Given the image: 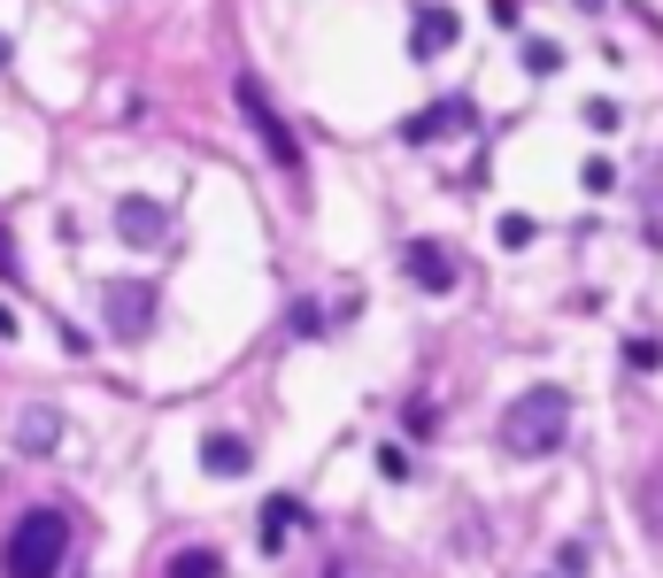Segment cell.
I'll return each instance as SVG.
<instances>
[{
    "label": "cell",
    "instance_id": "6da1fadb",
    "mask_svg": "<svg viewBox=\"0 0 663 578\" xmlns=\"http://www.w3.org/2000/svg\"><path fill=\"white\" fill-rule=\"evenodd\" d=\"M563 432H571V393L563 386H525L510 409H502V448L510 455H555L563 448Z\"/></svg>",
    "mask_w": 663,
    "mask_h": 578
},
{
    "label": "cell",
    "instance_id": "7a4b0ae2",
    "mask_svg": "<svg viewBox=\"0 0 663 578\" xmlns=\"http://www.w3.org/2000/svg\"><path fill=\"white\" fill-rule=\"evenodd\" d=\"M62 555H70V517L62 510H32L9 532V548H0V570H9V578H54Z\"/></svg>",
    "mask_w": 663,
    "mask_h": 578
},
{
    "label": "cell",
    "instance_id": "3957f363",
    "mask_svg": "<svg viewBox=\"0 0 663 578\" xmlns=\"http://www.w3.org/2000/svg\"><path fill=\"white\" fill-rule=\"evenodd\" d=\"M232 109L247 116V131L263 139V154L278 162V171H301V139H293V124L271 109V93L255 86V77H239V86H232Z\"/></svg>",
    "mask_w": 663,
    "mask_h": 578
},
{
    "label": "cell",
    "instance_id": "277c9868",
    "mask_svg": "<svg viewBox=\"0 0 663 578\" xmlns=\"http://www.w3.org/2000/svg\"><path fill=\"white\" fill-rule=\"evenodd\" d=\"M154 309H162V293H154L147 278H109V286H101V316H109L116 340H147V332H154Z\"/></svg>",
    "mask_w": 663,
    "mask_h": 578
},
{
    "label": "cell",
    "instance_id": "5b68a950",
    "mask_svg": "<svg viewBox=\"0 0 663 578\" xmlns=\"http://www.w3.org/2000/svg\"><path fill=\"white\" fill-rule=\"evenodd\" d=\"M116 239H124V247H162V239H171V216H162V201L124 193V201H116Z\"/></svg>",
    "mask_w": 663,
    "mask_h": 578
},
{
    "label": "cell",
    "instance_id": "8992f818",
    "mask_svg": "<svg viewBox=\"0 0 663 578\" xmlns=\"http://www.w3.org/2000/svg\"><path fill=\"white\" fill-rule=\"evenodd\" d=\"M455 39H463V16L440 9V0H433V9H417V24H409V54H417V62H440Z\"/></svg>",
    "mask_w": 663,
    "mask_h": 578
},
{
    "label": "cell",
    "instance_id": "52a82bcc",
    "mask_svg": "<svg viewBox=\"0 0 663 578\" xmlns=\"http://www.w3.org/2000/svg\"><path fill=\"white\" fill-rule=\"evenodd\" d=\"M401 271L417 278L425 293H455V255H448L440 239H409V247H401Z\"/></svg>",
    "mask_w": 663,
    "mask_h": 578
},
{
    "label": "cell",
    "instance_id": "ba28073f",
    "mask_svg": "<svg viewBox=\"0 0 663 578\" xmlns=\"http://www.w3.org/2000/svg\"><path fill=\"white\" fill-rule=\"evenodd\" d=\"M478 124V109H471V93H448L440 109H425V116H409V147H433V139H448V131H471Z\"/></svg>",
    "mask_w": 663,
    "mask_h": 578
},
{
    "label": "cell",
    "instance_id": "9c48e42d",
    "mask_svg": "<svg viewBox=\"0 0 663 578\" xmlns=\"http://www.w3.org/2000/svg\"><path fill=\"white\" fill-rule=\"evenodd\" d=\"M201 470L209 478H247V470H255V448H247L239 432H209L201 440Z\"/></svg>",
    "mask_w": 663,
    "mask_h": 578
},
{
    "label": "cell",
    "instance_id": "30bf717a",
    "mask_svg": "<svg viewBox=\"0 0 663 578\" xmlns=\"http://www.w3.org/2000/svg\"><path fill=\"white\" fill-rule=\"evenodd\" d=\"M54 440H62V417H54V409H24L16 448H24V455H54Z\"/></svg>",
    "mask_w": 663,
    "mask_h": 578
},
{
    "label": "cell",
    "instance_id": "8fae6325",
    "mask_svg": "<svg viewBox=\"0 0 663 578\" xmlns=\"http://www.w3.org/2000/svg\"><path fill=\"white\" fill-rule=\"evenodd\" d=\"M293 525H301V502H293V493H271V502H263V548L278 555Z\"/></svg>",
    "mask_w": 663,
    "mask_h": 578
},
{
    "label": "cell",
    "instance_id": "7c38bea8",
    "mask_svg": "<svg viewBox=\"0 0 663 578\" xmlns=\"http://www.w3.org/2000/svg\"><path fill=\"white\" fill-rule=\"evenodd\" d=\"M171 578H224V555L216 548H178L171 555Z\"/></svg>",
    "mask_w": 663,
    "mask_h": 578
},
{
    "label": "cell",
    "instance_id": "4fadbf2b",
    "mask_svg": "<svg viewBox=\"0 0 663 578\" xmlns=\"http://www.w3.org/2000/svg\"><path fill=\"white\" fill-rule=\"evenodd\" d=\"M525 70H533V77H555V70H563V47H555V39H525Z\"/></svg>",
    "mask_w": 663,
    "mask_h": 578
},
{
    "label": "cell",
    "instance_id": "5bb4252c",
    "mask_svg": "<svg viewBox=\"0 0 663 578\" xmlns=\"http://www.w3.org/2000/svg\"><path fill=\"white\" fill-rule=\"evenodd\" d=\"M401 425L417 432V440H433V432H440V409H433V401H409V409H401Z\"/></svg>",
    "mask_w": 663,
    "mask_h": 578
},
{
    "label": "cell",
    "instance_id": "9a60e30c",
    "mask_svg": "<svg viewBox=\"0 0 663 578\" xmlns=\"http://www.w3.org/2000/svg\"><path fill=\"white\" fill-rule=\"evenodd\" d=\"M610 154H587V162H578V186H587V193H610Z\"/></svg>",
    "mask_w": 663,
    "mask_h": 578
},
{
    "label": "cell",
    "instance_id": "2e32d148",
    "mask_svg": "<svg viewBox=\"0 0 663 578\" xmlns=\"http://www.w3.org/2000/svg\"><path fill=\"white\" fill-rule=\"evenodd\" d=\"M493 231H502V247H533V239H540V224H533V216H502Z\"/></svg>",
    "mask_w": 663,
    "mask_h": 578
},
{
    "label": "cell",
    "instance_id": "e0dca14e",
    "mask_svg": "<svg viewBox=\"0 0 663 578\" xmlns=\"http://www.w3.org/2000/svg\"><path fill=\"white\" fill-rule=\"evenodd\" d=\"M625 363H633V370H655V363H663V340H648V332L625 340Z\"/></svg>",
    "mask_w": 663,
    "mask_h": 578
},
{
    "label": "cell",
    "instance_id": "ac0fdd59",
    "mask_svg": "<svg viewBox=\"0 0 663 578\" xmlns=\"http://www.w3.org/2000/svg\"><path fill=\"white\" fill-rule=\"evenodd\" d=\"M578 116H587V131H617V124H625V116H617V101H587Z\"/></svg>",
    "mask_w": 663,
    "mask_h": 578
},
{
    "label": "cell",
    "instance_id": "d6986e66",
    "mask_svg": "<svg viewBox=\"0 0 663 578\" xmlns=\"http://www.w3.org/2000/svg\"><path fill=\"white\" fill-rule=\"evenodd\" d=\"M378 470L386 478H409V448H378Z\"/></svg>",
    "mask_w": 663,
    "mask_h": 578
},
{
    "label": "cell",
    "instance_id": "ffe728a7",
    "mask_svg": "<svg viewBox=\"0 0 663 578\" xmlns=\"http://www.w3.org/2000/svg\"><path fill=\"white\" fill-rule=\"evenodd\" d=\"M0 278H24V271H16V239H9V224H0Z\"/></svg>",
    "mask_w": 663,
    "mask_h": 578
},
{
    "label": "cell",
    "instance_id": "44dd1931",
    "mask_svg": "<svg viewBox=\"0 0 663 578\" xmlns=\"http://www.w3.org/2000/svg\"><path fill=\"white\" fill-rule=\"evenodd\" d=\"M9 332H16V316H9V309H0V340H9Z\"/></svg>",
    "mask_w": 663,
    "mask_h": 578
},
{
    "label": "cell",
    "instance_id": "7402d4cb",
    "mask_svg": "<svg viewBox=\"0 0 663 578\" xmlns=\"http://www.w3.org/2000/svg\"><path fill=\"white\" fill-rule=\"evenodd\" d=\"M578 9H587V16H602V9H610V0H578Z\"/></svg>",
    "mask_w": 663,
    "mask_h": 578
}]
</instances>
